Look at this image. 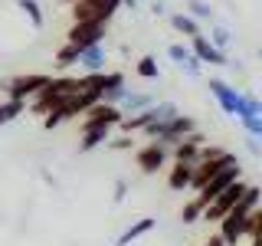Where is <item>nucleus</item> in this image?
I'll return each instance as SVG.
<instances>
[{"mask_svg": "<svg viewBox=\"0 0 262 246\" xmlns=\"http://www.w3.org/2000/svg\"><path fill=\"white\" fill-rule=\"evenodd\" d=\"M243 191H246V184H243V180H233V184H229L226 191L220 194V197H216V200L210 203L207 210H203V217H207V220H223L226 213L233 210L236 203H239V197H243Z\"/></svg>", "mask_w": 262, "mask_h": 246, "instance_id": "nucleus-10", "label": "nucleus"}, {"mask_svg": "<svg viewBox=\"0 0 262 246\" xmlns=\"http://www.w3.org/2000/svg\"><path fill=\"white\" fill-rule=\"evenodd\" d=\"M125 197H128V184H125V180H115V191H112V200H115V203H121V200H125Z\"/></svg>", "mask_w": 262, "mask_h": 246, "instance_id": "nucleus-31", "label": "nucleus"}, {"mask_svg": "<svg viewBox=\"0 0 262 246\" xmlns=\"http://www.w3.org/2000/svg\"><path fill=\"white\" fill-rule=\"evenodd\" d=\"M121 118H125V112L118 109V105H108V102H98L92 109L85 112V121H82V128H112V125H121Z\"/></svg>", "mask_w": 262, "mask_h": 246, "instance_id": "nucleus-12", "label": "nucleus"}, {"mask_svg": "<svg viewBox=\"0 0 262 246\" xmlns=\"http://www.w3.org/2000/svg\"><path fill=\"white\" fill-rule=\"evenodd\" d=\"M200 217H203V210H200V203H196V200H190L184 210H180V220H184V223H196Z\"/></svg>", "mask_w": 262, "mask_h": 246, "instance_id": "nucleus-28", "label": "nucleus"}, {"mask_svg": "<svg viewBox=\"0 0 262 246\" xmlns=\"http://www.w3.org/2000/svg\"><path fill=\"white\" fill-rule=\"evenodd\" d=\"M105 39V23H72L69 33H66V43L76 46L79 53L89 46H98Z\"/></svg>", "mask_w": 262, "mask_h": 246, "instance_id": "nucleus-6", "label": "nucleus"}, {"mask_svg": "<svg viewBox=\"0 0 262 246\" xmlns=\"http://www.w3.org/2000/svg\"><path fill=\"white\" fill-rule=\"evenodd\" d=\"M79 66L85 72H102V66H105V46L98 43V46H89V49H82V56H79Z\"/></svg>", "mask_w": 262, "mask_h": 246, "instance_id": "nucleus-18", "label": "nucleus"}, {"mask_svg": "<svg viewBox=\"0 0 262 246\" xmlns=\"http://www.w3.org/2000/svg\"><path fill=\"white\" fill-rule=\"evenodd\" d=\"M46 86H49V76H43V72H27V76H13V79L4 82L7 95H10L13 102H23L27 95H39Z\"/></svg>", "mask_w": 262, "mask_h": 246, "instance_id": "nucleus-4", "label": "nucleus"}, {"mask_svg": "<svg viewBox=\"0 0 262 246\" xmlns=\"http://www.w3.org/2000/svg\"><path fill=\"white\" fill-rule=\"evenodd\" d=\"M82 89V79H72V76H62V79H49V86L43 89V92L36 95V105L33 109L36 112H49V109H56L59 102H66L69 95H76Z\"/></svg>", "mask_w": 262, "mask_h": 246, "instance_id": "nucleus-3", "label": "nucleus"}, {"mask_svg": "<svg viewBox=\"0 0 262 246\" xmlns=\"http://www.w3.org/2000/svg\"><path fill=\"white\" fill-rule=\"evenodd\" d=\"M190 177H193V164L174 161V168H170V174H167L170 191H187V187H190Z\"/></svg>", "mask_w": 262, "mask_h": 246, "instance_id": "nucleus-17", "label": "nucleus"}, {"mask_svg": "<svg viewBox=\"0 0 262 246\" xmlns=\"http://www.w3.org/2000/svg\"><path fill=\"white\" fill-rule=\"evenodd\" d=\"M200 148H203V135H187L184 141L174 145V161H184V164H196L200 161Z\"/></svg>", "mask_w": 262, "mask_h": 246, "instance_id": "nucleus-14", "label": "nucleus"}, {"mask_svg": "<svg viewBox=\"0 0 262 246\" xmlns=\"http://www.w3.org/2000/svg\"><path fill=\"white\" fill-rule=\"evenodd\" d=\"M16 7H20V10L30 16V23H33V27H36V30H43V10H39V4H36V0H16Z\"/></svg>", "mask_w": 262, "mask_h": 246, "instance_id": "nucleus-21", "label": "nucleus"}, {"mask_svg": "<svg viewBox=\"0 0 262 246\" xmlns=\"http://www.w3.org/2000/svg\"><path fill=\"white\" fill-rule=\"evenodd\" d=\"M193 131H196L193 118H187V115H174V118H167V121H158V125L144 128V138H151V141H161V145L174 148L177 141H184L187 135H193Z\"/></svg>", "mask_w": 262, "mask_h": 246, "instance_id": "nucleus-1", "label": "nucleus"}, {"mask_svg": "<svg viewBox=\"0 0 262 246\" xmlns=\"http://www.w3.org/2000/svg\"><path fill=\"white\" fill-rule=\"evenodd\" d=\"M105 138H108V128H102V125H95V128H82L79 151H92V148L105 145Z\"/></svg>", "mask_w": 262, "mask_h": 246, "instance_id": "nucleus-19", "label": "nucleus"}, {"mask_svg": "<svg viewBox=\"0 0 262 246\" xmlns=\"http://www.w3.org/2000/svg\"><path fill=\"white\" fill-rule=\"evenodd\" d=\"M207 39H210V43L216 46V49H226V46H229V39H233V33H229L226 27H213V33H210Z\"/></svg>", "mask_w": 262, "mask_h": 246, "instance_id": "nucleus-27", "label": "nucleus"}, {"mask_svg": "<svg viewBox=\"0 0 262 246\" xmlns=\"http://www.w3.org/2000/svg\"><path fill=\"white\" fill-rule=\"evenodd\" d=\"M252 246H259V243H256V240H252Z\"/></svg>", "mask_w": 262, "mask_h": 246, "instance_id": "nucleus-36", "label": "nucleus"}, {"mask_svg": "<svg viewBox=\"0 0 262 246\" xmlns=\"http://www.w3.org/2000/svg\"><path fill=\"white\" fill-rule=\"evenodd\" d=\"M200 66H203V63L196 59V56H190V59H187L184 66H180V69H184V72H187L190 79H200Z\"/></svg>", "mask_w": 262, "mask_h": 246, "instance_id": "nucleus-30", "label": "nucleus"}, {"mask_svg": "<svg viewBox=\"0 0 262 246\" xmlns=\"http://www.w3.org/2000/svg\"><path fill=\"white\" fill-rule=\"evenodd\" d=\"M170 27L177 33H184V36H200V23L190 13H170Z\"/></svg>", "mask_w": 262, "mask_h": 246, "instance_id": "nucleus-20", "label": "nucleus"}, {"mask_svg": "<svg viewBox=\"0 0 262 246\" xmlns=\"http://www.w3.org/2000/svg\"><path fill=\"white\" fill-rule=\"evenodd\" d=\"M187 13H190L193 20H210L213 7L207 4V0H187Z\"/></svg>", "mask_w": 262, "mask_h": 246, "instance_id": "nucleus-23", "label": "nucleus"}, {"mask_svg": "<svg viewBox=\"0 0 262 246\" xmlns=\"http://www.w3.org/2000/svg\"><path fill=\"white\" fill-rule=\"evenodd\" d=\"M138 76L141 79H158L161 76L158 59H154V56H141V59H138Z\"/></svg>", "mask_w": 262, "mask_h": 246, "instance_id": "nucleus-22", "label": "nucleus"}, {"mask_svg": "<svg viewBox=\"0 0 262 246\" xmlns=\"http://www.w3.org/2000/svg\"><path fill=\"white\" fill-rule=\"evenodd\" d=\"M190 53H193L200 63H207V66H226V53L213 46L210 39L203 36V33H200V36H190Z\"/></svg>", "mask_w": 262, "mask_h": 246, "instance_id": "nucleus-13", "label": "nucleus"}, {"mask_svg": "<svg viewBox=\"0 0 262 246\" xmlns=\"http://www.w3.org/2000/svg\"><path fill=\"white\" fill-rule=\"evenodd\" d=\"M233 180H239V164H236V168H226V171H220V174H216V177H213V180H210V184H207V187H203V191H200V194H196V197H193V200H196V203H200V210H207V207H210V203H213V200H216V197H220V194H223V191H226V187H229V184H233Z\"/></svg>", "mask_w": 262, "mask_h": 246, "instance_id": "nucleus-7", "label": "nucleus"}, {"mask_svg": "<svg viewBox=\"0 0 262 246\" xmlns=\"http://www.w3.org/2000/svg\"><path fill=\"white\" fill-rule=\"evenodd\" d=\"M121 7H128V10H138V0H121Z\"/></svg>", "mask_w": 262, "mask_h": 246, "instance_id": "nucleus-35", "label": "nucleus"}, {"mask_svg": "<svg viewBox=\"0 0 262 246\" xmlns=\"http://www.w3.org/2000/svg\"><path fill=\"white\" fill-rule=\"evenodd\" d=\"M236 164H239V161H236V154H233V151H226L223 158H216V161H196V164H193L190 187H193V191H203V187H207L210 180L220 174V171H226V168H236Z\"/></svg>", "mask_w": 262, "mask_h": 246, "instance_id": "nucleus-5", "label": "nucleus"}, {"mask_svg": "<svg viewBox=\"0 0 262 246\" xmlns=\"http://www.w3.org/2000/svg\"><path fill=\"white\" fill-rule=\"evenodd\" d=\"M249 217L252 213H239V210H229L223 220H220V236L226 240V246H236L243 236H249Z\"/></svg>", "mask_w": 262, "mask_h": 246, "instance_id": "nucleus-11", "label": "nucleus"}, {"mask_svg": "<svg viewBox=\"0 0 262 246\" xmlns=\"http://www.w3.org/2000/svg\"><path fill=\"white\" fill-rule=\"evenodd\" d=\"M112 148H115V151H125V148H131V138L125 135V138H115V141H108Z\"/></svg>", "mask_w": 262, "mask_h": 246, "instance_id": "nucleus-33", "label": "nucleus"}, {"mask_svg": "<svg viewBox=\"0 0 262 246\" xmlns=\"http://www.w3.org/2000/svg\"><path fill=\"white\" fill-rule=\"evenodd\" d=\"M174 115H180L174 102H154V105H147V109L138 112V115H125V118H121V131H125V135H131V131H144V128L158 125V121L174 118Z\"/></svg>", "mask_w": 262, "mask_h": 246, "instance_id": "nucleus-2", "label": "nucleus"}, {"mask_svg": "<svg viewBox=\"0 0 262 246\" xmlns=\"http://www.w3.org/2000/svg\"><path fill=\"white\" fill-rule=\"evenodd\" d=\"M249 236L252 240H262V207L249 217Z\"/></svg>", "mask_w": 262, "mask_h": 246, "instance_id": "nucleus-29", "label": "nucleus"}, {"mask_svg": "<svg viewBox=\"0 0 262 246\" xmlns=\"http://www.w3.org/2000/svg\"><path fill=\"white\" fill-rule=\"evenodd\" d=\"M207 86H210L213 98H216V105L223 109V115H239V109H243V92L239 89H233L223 79H210Z\"/></svg>", "mask_w": 262, "mask_h": 246, "instance_id": "nucleus-9", "label": "nucleus"}, {"mask_svg": "<svg viewBox=\"0 0 262 246\" xmlns=\"http://www.w3.org/2000/svg\"><path fill=\"white\" fill-rule=\"evenodd\" d=\"M16 115H23V102H13V98H7V102L0 105V125H7V121H13Z\"/></svg>", "mask_w": 262, "mask_h": 246, "instance_id": "nucleus-24", "label": "nucleus"}, {"mask_svg": "<svg viewBox=\"0 0 262 246\" xmlns=\"http://www.w3.org/2000/svg\"><path fill=\"white\" fill-rule=\"evenodd\" d=\"M167 56H170L177 66H184L193 53H190V46H184V43H170V46H167Z\"/></svg>", "mask_w": 262, "mask_h": 246, "instance_id": "nucleus-26", "label": "nucleus"}, {"mask_svg": "<svg viewBox=\"0 0 262 246\" xmlns=\"http://www.w3.org/2000/svg\"><path fill=\"white\" fill-rule=\"evenodd\" d=\"M203 246H226V240H223V236H210V240L203 243Z\"/></svg>", "mask_w": 262, "mask_h": 246, "instance_id": "nucleus-34", "label": "nucleus"}, {"mask_svg": "<svg viewBox=\"0 0 262 246\" xmlns=\"http://www.w3.org/2000/svg\"><path fill=\"white\" fill-rule=\"evenodd\" d=\"M239 121H243L246 135H252V138H262V118H259V115H239Z\"/></svg>", "mask_w": 262, "mask_h": 246, "instance_id": "nucleus-25", "label": "nucleus"}, {"mask_svg": "<svg viewBox=\"0 0 262 246\" xmlns=\"http://www.w3.org/2000/svg\"><path fill=\"white\" fill-rule=\"evenodd\" d=\"M138 168L144 171V174H158V171L167 164V158H170V148L167 145H161V141H147L144 148H138Z\"/></svg>", "mask_w": 262, "mask_h": 246, "instance_id": "nucleus-8", "label": "nucleus"}, {"mask_svg": "<svg viewBox=\"0 0 262 246\" xmlns=\"http://www.w3.org/2000/svg\"><path fill=\"white\" fill-rule=\"evenodd\" d=\"M246 148H249L256 158H262V138H252V135H249V138H246Z\"/></svg>", "mask_w": 262, "mask_h": 246, "instance_id": "nucleus-32", "label": "nucleus"}, {"mask_svg": "<svg viewBox=\"0 0 262 246\" xmlns=\"http://www.w3.org/2000/svg\"><path fill=\"white\" fill-rule=\"evenodd\" d=\"M154 227H158V220H154V217H141V220H138V223H131L128 230H125V233H121L118 236V240H115V246H128V243H135L138 240V236H144V233H151V230Z\"/></svg>", "mask_w": 262, "mask_h": 246, "instance_id": "nucleus-16", "label": "nucleus"}, {"mask_svg": "<svg viewBox=\"0 0 262 246\" xmlns=\"http://www.w3.org/2000/svg\"><path fill=\"white\" fill-rule=\"evenodd\" d=\"M147 105H154V98H151V92H128L118 98V109L125 112V115H138V112H144Z\"/></svg>", "mask_w": 262, "mask_h": 246, "instance_id": "nucleus-15", "label": "nucleus"}, {"mask_svg": "<svg viewBox=\"0 0 262 246\" xmlns=\"http://www.w3.org/2000/svg\"><path fill=\"white\" fill-rule=\"evenodd\" d=\"M259 59H262V49H259Z\"/></svg>", "mask_w": 262, "mask_h": 246, "instance_id": "nucleus-37", "label": "nucleus"}]
</instances>
